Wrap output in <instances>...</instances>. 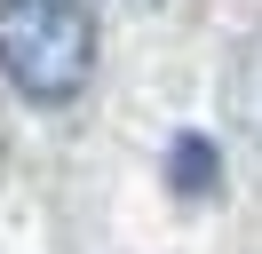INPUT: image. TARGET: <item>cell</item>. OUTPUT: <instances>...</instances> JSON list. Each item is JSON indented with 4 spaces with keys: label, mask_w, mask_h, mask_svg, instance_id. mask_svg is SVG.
<instances>
[{
    "label": "cell",
    "mask_w": 262,
    "mask_h": 254,
    "mask_svg": "<svg viewBox=\"0 0 262 254\" xmlns=\"http://www.w3.org/2000/svg\"><path fill=\"white\" fill-rule=\"evenodd\" d=\"M167 183H175L183 199H199V190L214 183V143H207V135H175V151H167Z\"/></svg>",
    "instance_id": "obj_2"
},
{
    "label": "cell",
    "mask_w": 262,
    "mask_h": 254,
    "mask_svg": "<svg viewBox=\"0 0 262 254\" xmlns=\"http://www.w3.org/2000/svg\"><path fill=\"white\" fill-rule=\"evenodd\" d=\"M0 72L32 103H72L96 79V16L80 0H0Z\"/></svg>",
    "instance_id": "obj_1"
}]
</instances>
